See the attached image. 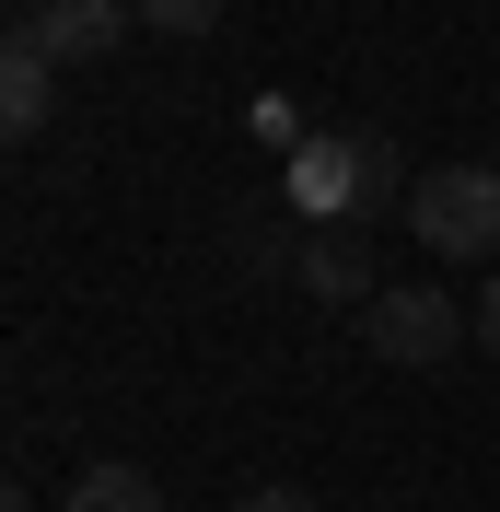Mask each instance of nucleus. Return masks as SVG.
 <instances>
[{
    "mask_svg": "<svg viewBox=\"0 0 500 512\" xmlns=\"http://www.w3.org/2000/svg\"><path fill=\"white\" fill-rule=\"evenodd\" d=\"M140 24H152V35H210L221 0H140Z\"/></svg>",
    "mask_w": 500,
    "mask_h": 512,
    "instance_id": "1a4fd4ad",
    "label": "nucleus"
},
{
    "mask_svg": "<svg viewBox=\"0 0 500 512\" xmlns=\"http://www.w3.org/2000/svg\"><path fill=\"white\" fill-rule=\"evenodd\" d=\"M70 512H163V489L140 478V466H82V478H70Z\"/></svg>",
    "mask_w": 500,
    "mask_h": 512,
    "instance_id": "0eeeda50",
    "label": "nucleus"
},
{
    "mask_svg": "<svg viewBox=\"0 0 500 512\" xmlns=\"http://www.w3.org/2000/svg\"><path fill=\"white\" fill-rule=\"evenodd\" d=\"M407 152L384 140V128H349V222H384V210H407Z\"/></svg>",
    "mask_w": 500,
    "mask_h": 512,
    "instance_id": "423d86ee",
    "label": "nucleus"
},
{
    "mask_svg": "<svg viewBox=\"0 0 500 512\" xmlns=\"http://www.w3.org/2000/svg\"><path fill=\"white\" fill-rule=\"evenodd\" d=\"M0 512H35V501H0Z\"/></svg>",
    "mask_w": 500,
    "mask_h": 512,
    "instance_id": "f8f14e48",
    "label": "nucleus"
},
{
    "mask_svg": "<svg viewBox=\"0 0 500 512\" xmlns=\"http://www.w3.org/2000/svg\"><path fill=\"white\" fill-rule=\"evenodd\" d=\"M47 105H59V59H47V47H35V24H24L12 47H0V128H12V140H35V128H47Z\"/></svg>",
    "mask_w": 500,
    "mask_h": 512,
    "instance_id": "39448f33",
    "label": "nucleus"
},
{
    "mask_svg": "<svg viewBox=\"0 0 500 512\" xmlns=\"http://www.w3.org/2000/svg\"><path fill=\"white\" fill-rule=\"evenodd\" d=\"M361 338H373V361H407V373H431V361H454V350L477 338V303L396 280V291H373V303H361Z\"/></svg>",
    "mask_w": 500,
    "mask_h": 512,
    "instance_id": "f03ea898",
    "label": "nucleus"
},
{
    "mask_svg": "<svg viewBox=\"0 0 500 512\" xmlns=\"http://www.w3.org/2000/svg\"><path fill=\"white\" fill-rule=\"evenodd\" d=\"M233 222H245V233H233V256H245L256 280H268V268H303V245L280 233V210H233Z\"/></svg>",
    "mask_w": 500,
    "mask_h": 512,
    "instance_id": "6e6552de",
    "label": "nucleus"
},
{
    "mask_svg": "<svg viewBox=\"0 0 500 512\" xmlns=\"http://www.w3.org/2000/svg\"><path fill=\"white\" fill-rule=\"evenodd\" d=\"M128 24H140V0H35V47L47 59H105Z\"/></svg>",
    "mask_w": 500,
    "mask_h": 512,
    "instance_id": "20e7f679",
    "label": "nucleus"
},
{
    "mask_svg": "<svg viewBox=\"0 0 500 512\" xmlns=\"http://www.w3.org/2000/svg\"><path fill=\"white\" fill-rule=\"evenodd\" d=\"M442 268H500V163H431L396 210Z\"/></svg>",
    "mask_w": 500,
    "mask_h": 512,
    "instance_id": "f257e3e1",
    "label": "nucleus"
},
{
    "mask_svg": "<svg viewBox=\"0 0 500 512\" xmlns=\"http://www.w3.org/2000/svg\"><path fill=\"white\" fill-rule=\"evenodd\" d=\"M233 512H314V501H303V489H291V478H256V489H245V501H233Z\"/></svg>",
    "mask_w": 500,
    "mask_h": 512,
    "instance_id": "9d476101",
    "label": "nucleus"
},
{
    "mask_svg": "<svg viewBox=\"0 0 500 512\" xmlns=\"http://www.w3.org/2000/svg\"><path fill=\"white\" fill-rule=\"evenodd\" d=\"M291 280H303L314 303H373V291H384V280H373V233H361V222H314Z\"/></svg>",
    "mask_w": 500,
    "mask_h": 512,
    "instance_id": "7ed1b4c3",
    "label": "nucleus"
},
{
    "mask_svg": "<svg viewBox=\"0 0 500 512\" xmlns=\"http://www.w3.org/2000/svg\"><path fill=\"white\" fill-rule=\"evenodd\" d=\"M477 350L500 361V268H489V291H477Z\"/></svg>",
    "mask_w": 500,
    "mask_h": 512,
    "instance_id": "9b49d317",
    "label": "nucleus"
}]
</instances>
